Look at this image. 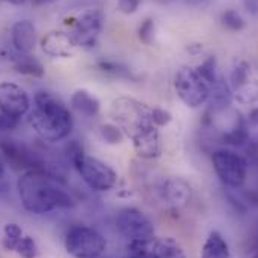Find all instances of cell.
Returning <instances> with one entry per match:
<instances>
[{"label": "cell", "instance_id": "obj_1", "mask_svg": "<svg viewBox=\"0 0 258 258\" xmlns=\"http://www.w3.org/2000/svg\"><path fill=\"white\" fill-rule=\"evenodd\" d=\"M17 189L23 207L33 215L71 209L75 204L63 182L45 168L24 171L17 182Z\"/></svg>", "mask_w": 258, "mask_h": 258}, {"label": "cell", "instance_id": "obj_2", "mask_svg": "<svg viewBox=\"0 0 258 258\" xmlns=\"http://www.w3.org/2000/svg\"><path fill=\"white\" fill-rule=\"evenodd\" d=\"M33 108L29 113V123L33 131L50 143L62 141L74 128L69 108L53 93L41 90L33 98Z\"/></svg>", "mask_w": 258, "mask_h": 258}, {"label": "cell", "instance_id": "obj_3", "mask_svg": "<svg viewBox=\"0 0 258 258\" xmlns=\"http://www.w3.org/2000/svg\"><path fill=\"white\" fill-rule=\"evenodd\" d=\"M68 153L77 173L90 189L105 192L116 186L117 173L105 162L86 155L78 143H72L68 149Z\"/></svg>", "mask_w": 258, "mask_h": 258}, {"label": "cell", "instance_id": "obj_4", "mask_svg": "<svg viewBox=\"0 0 258 258\" xmlns=\"http://www.w3.org/2000/svg\"><path fill=\"white\" fill-rule=\"evenodd\" d=\"M174 89L177 96L186 107L198 108L209 101L212 86L198 72L197 68L185 66L179 69L174 77Z\"/></svg>", "mask_w": 258, "mask_h": 258}, {"label": "cell", "instance_id": "obj_5", "mask_svg": "<svg viewBox=\"0 0 258 258\" xmlns=\"http://www.w3.org/2000/svg\"><path fill=\"white\" fill-rule=\"evenodd\" d=\"M152 111L153 108H150L149 105L125 96L117 98L111 104V116L114 122L128 135L147 125H155L152 120Z\"/></svg>", "mask_w": 258, "mask_h": 258}, {"label": "cell", "instance_id": "obj_6", "mask_svg": "<svg viewBox=\"0 0 258 258\" xmlns=\"http://www.w3.org/2000/svg\"><path fill=\"white\" fill-rule=\"evenodd\" d=\"M212 164L225 186L240 189L245 185L248 177V161L242 155L230 149H221L213 152Z\"/></svg>", "mask_w": 258, "mask_h": 258}, {"label": "cell", "instance_id": "obj_7", "mask_svg": "<svg viewBox=\"0 0 258 258\" xmlns=\"http://www.w3.org/2000/svg\"><path fill=\"white\" fill-rule=\"evenodd\" d=\"M64 246L72 257L99 258L107 249V240L96 230L84 225H77L68 231Z\"/></svg>", "mask_w": 258, "mask_h": 258}, {"label": "cell", "instance_id": "obj_8", "mask_svg": "<svg viewBox=\"0 0 258 258\" xmlns=\"http://www.w3.org/2000/svg\"><path fill=\"white\" fill-rule=\"evenodd\" d=\"M116 227L129 242L149 243L155 239V227L152 221L135 207H125L119 212Z\"/></svg>", "mask_w": 258, "mask_h": 258}, {"label": "cell", "instance_id": "obj_9", "mask_svg": "<svg viewBox=\"0 0 258 258\" xmlns=\"http://www.w3.org/2000/svg\"><path fill=\"white\" fill-rule=\"evenodd\" d=\"M102 27H104V15L101 11L93 9V11L84 12L81 17L77 18L69 35L72 36L77 47L89 48L96 44V39Z\"/></svg>", "mask_w": 258, "mask_h": 258}, {"label": "cell", "instance_id": "obj_10", "mask_svg": "<svg viewBox=\"0 0 258 258\" xmlns=\"http://www.w3.org/2000/svg\"><path fill=\"white\" fill-rule=\"evenodd\" d=\"M32 108V101L27 92L15 83H0V111L20 119Z\"/></svg>", "mask_w": 258, "mask_h": 258}, {"label": "cell", "instance_id": "obj_11", "mask_svg": "<svg viewBox=\"0 0 258 258\" xmlns=\"http://www.w3.org/2000/svg\"><path fill=\"white\" fill-rule=\"evenodd\" d=\"M0 150L14 170L29 171V170L45 168L44 161L35 152H32L30 149H27L23 144L15 143L14 140H2Z\"/></svg>", "mask_w": 258, "mask_h": 258}, {"label": "cell", "instance_id": "obj_12", "mask_svg": "<svg viewBox=\"0 0 258 258\" xmlns=\"http://www.w3.org/2000/svg\"><path fill=\"white\" fill-rule=\"evenodd\" d=\"M132 140V146L138 156L144 159H153L161 155V137L158 126L147 125L144 128H140L134 134L129 135Z\"/></svg>", "mask_w": 258, "mask_h": 258}, {"label": "cell", "instance_id": "obj_13", "mask_svg": "<svg viewBox=\"0 0 258 258\" xmlns=\"http://www.w3.org/2000/svg\"><path fill=\"white\" fill-rule=\"evenodd\" d=\"M42 51L50 57H62L69 59L75 54L77 44L74 42L72 36L66 32H50L41 41Z\"/></svg>", "mask_w": 258, "mask_h": 258}, {"label": "cell", "instance_id": "obj_14", "mask_svg": "<svg viewBox=\"0 0 258 258\" xmlns=\"http://www.w3.org/2000/svg\"><path fill=\"white\" fill-rule=\"evenodd\" d=\"M159 192H161L162 200L173 209L185 207L191 201V197H192L191 186L183 179H179V177L164 180Z\"/></svg>", "mask_w": 258, "mask_h": 258}, {"label": "cell", "instance_id": "obj_15", "mask_svg": "<svg viewBox=\"0 0 258 258\" xmlns=\"http://www.w3.org/2000/svg\"><path fill=\"white\" fill-rule=\"evenodd\" d=\"M11 42L20 54H30L36 47V27L30 20H20L11 29Z\"/></svg>", "mask_w": 258, "mask_h": 258}, {"label": "cell", "instance_id": "obj_16", "mask_svg": "<svg viewBox=\"0 0 258 258\" xmlns=\"http://www.w3.org/2000/svg\"><path fill=\"white\" fill-rule=\"evenodd\" d=\"M71 105L77 113H80L81 116H86V117H95L101 110L99 99L84 89H80L72 93Z\"/></svg>", "mask_w": 258, "mask_h": 258}, {"label": "cell", "instance_id": "obj_17", "mask_svg": "<svg viewBox=\"0 0 258 258\" xmlns=\"http://www.w3.org/2000/svg\"><path fill=\"white\" fill-rule=\"evenodd\" d=\"M149 251L153 258H186L183 248L171 237L153 239L149 243Z\"/></svg>", "mask_w": 258, "mask_h": 258}, {"label": "cell", "instance_id": "obj_18", "mask_svg": "<svg viewBox=\"0 0 258 258\" xmlns=\"http://www.w3.org/2000/svg\"><path fill=\"white\" fill-rule=\"evenodd\" d=\"M230 248L227 240L222 237L221 233L212 231L209 237L206 239L203 249H201V258H230Z\"/></svg>", "mask_w": 258, "mask_h": 258}, {"label": "cell", "instance_id": "obj_19", "mask_svg": "<svg viewBox=\"0 0 258 258\" xmlns=\"http://www.w3.org/2000/svg\"><path fill=\"white\" fill-rule=\"evenodd\" d=\"M14 68H15V71L18 74L29 75V77H36V78L42 77L44 72H45L42 63L38 59L32 57L30 54H21L20 57H17Z\"/></svg>", "mask_w": 258, "mask_h": 258}, {"label": "cell", "instance_id": "obj_20", "mask_svg": "<svg viewBox=\"0 0 258 258\" xmlns=\"http://www.w3.org/2000/svg\"><path fill=\"white\" fill-rule=\"evenodd\" d=\"M233 98L242 105H254L258 102V80L254 77L239 89L233 90Z\"/></svg>", "mask_w": 258, "mask_h": 258}, {"label": "cell", "instance_id": "obj_21", "mask_svg": "<svg viewBox=\"0 0 258 258\" xmlns=\"http://www.w3.org/2000/svg\"><path fill=\"white\" fill-rule=\"evenodd\" d=\"M251 78H254L252 75V71H251V64L245 60H239L236 62L233 69H231V74H230V87H231V92L239 89L240 86H243L245 83H248Z\"/></svg>", "mask_w": 258, "mask_h": 258}, {"label": "cell", "instance_id": "obj_22", "mask_svg": "<svg viewBox=\"0 0 258 258\" xmlns=\"http://www.w3.org/2000/svg\"><path fill=\"white\" fill-rule=\"evenodd\" d=\"M3 233H5V237H3V248L6 251H15L18 242L21 240L23 237V230L18 224H14V222H8L3 228Z\"/></svg>", "mask_w": 258, "mask_h": 258}, {"label": "cell", "instance_id": "obj_23", "mask_svg": "<svg viewBox=\"0 0 258 258\" xmlns=\"http://www.w3.org/2000/svg\"><path fill=\"white\" fill-rule=\"evenodd\" d=\"M98 68L108 74V75H113V77H117V78H132V72L128 66H125L120 62H114V60H101L98 63Z\"/></svg>", "mask_w": 258, "mask_h": 258}, {"label": "cell", "instance_id": "obj_24", "mask_svg": "<svg viewBox=\"0 0 258 258\" xmlns=\"http://www.w3.org/2000/svg\"><path fill=\"white\" fill-rule=\"evenodd\" d=\"M221 23L225 29L231 30V32H240L242 29H245L246 23L243 20V17L234 11V9H228L225 12H222L221 15Z\"/></svg>", "mask_w": 258, "mask_h": 258}, {"label": "cell", "instance_id": "obj_25", "mask_svg": "<svg viewBox=\"0 0 258 258\" xmlns=\"http://www.w3.org/2000/svg\"><path fill=\"white\" fill-rule=\"evenodd\" d=\"M15 251L18 252V255L21 258H36V255H38L36 242L30 236H23L21 240L18 242Z\"/></svg>", "mask_w": 258, "mask_h": 258}, {"label": "cell", "instance_id": "obj_26", "mask_svg": "<svg viewBox=\"0 0 258 258\" xmlns=\"http://www.w3.org/2000/svg\"><path fill=\"white\" fill-rule=\"evenodd\" d=\"M101 135L108 144H119V143L123 141V137H125L122 129L119 128L117 125H111V123H107V125L101 126Z\"/></svg>", "mask_w": 258, "mask_h": 258}, {"label": "cell", "instance_id": "obj_27", "mask_svg": "<svg viewBox=\"0 0 258 258\" xmlns=\"http://www.w3.org/2000/svg\"><path fill=\"white\" fill-rule=\"evenodd\" d=\"M138 38L143 44L150 45L155 38V21L152 18H146L138 27Z\"/></svg>", "mask_w": 258, "mask_h": 258}, {"label": "cell", "instance_id": "obj_28", "mask_svg": "<svg viewBox=\"0 0 258 258\" xmlns=\"http://www.w3.org/2000/svg\"><path fill=\"white\" fill-rule=\"evenodd\" d=\"M150 243V242H149ZM149 243L131 242L129 245V258H153L149 251Z\"/></svg>", "mask_w": 258, "mask_h": 258}, {"label": "cell", "instance_id": "obj_29", "mask_svg": "<svg viewBox=\"0 0 258 258\" xmlns=\"http://www.w3.org/2000/svg\"><path fill=\"white\" fill-rule=\"evenodd\" d=\"M152 120H153L155 126L161 128V126H167V125L173 120V116H171V113L167 111V110L153 108V111H152Z\"/></svg>", "mask_w": 258, "mask_h": 258}, {"label": "cell", "instance_id": "obj_30", "mask_svg": "<svg viewBox=\"0 0 258 258\" xmlns=\"http://www.w3.org/2000/svg\"><path fill=\"white\" fill-rule=\"evenodd\" d=\"M140 5H141V0H117V9L125 15L135 14Z\"/></svg>", "mask_w": 258, "mask_h": 258}, {"label": "cell", "instance_id": "obj_31", "mask_svg": "<svg viewBox=\"0 0 258 258\" xmlns=\"http://www.w3.org/2000/svg\"><path fill=\"white\" fill-rule=\"evenodd\" d=\"M18 122H20V119L11 117L0 111V131H12L14 128H17Z\"/></svg>", "mask_w": 258, "mask_h": 258}, {"label": "cell", "instance_id": "obj_32", "mask_svg": "<svg viewBox=\"0 0 258 258\" xmlns=\"http://www.w3.org/2000/svg\"><path fill=\"white\" fill-rule=\"evenodd\" d=\"M246 123H248V126H251V128H257L258 126V107L252 108V110L249 111V114H248V117H246Z\"/></svg>", "mask_w": 258, "mask_h": 258}, {"label": "cell", "instance_id": "obj_33", "mask_svg": "<svg viewBox=\"0 0 258 258\" xmlns=\"http://www.w3.org/2000/svg\"><path fill=\"white\" fill-rule=\"evenodd\" d=\"M242 3L249 14L258 15V0H242Z\"/></svg>", "mask_w": 258, "mask_h": 258}, {"label": "cell", "instance_id": "obj_34", "mask_svg": "<svg viewBox=\"0 0 258 258\" xmlns=\"http://www.w3.org/2000/svg\"><path fill=\"white\" fill-rule=\"evenodd\" d=\"M243 195H245L246 201H249L251 204H255V206H258V186H255V188H251L249 191H246Z\"/></svg>", "mask_w": 258, "mask_h": 258}, {"label": "cell", "instance_id": "obj_35", "mask_svg": "<svg viewBox=\"0 0 258 258\" xmlns=\"http://www.w3.org/2000/svg\"><path fill=\"white\" fill-rule=\"evenodd\" d=\"M180 2L185 3V5H189V6H198V5L204 3L206 0H180Z\"/></svg>", "mask_w": 258, "mask_h": 258}, {"label": "cell", "instance_id": "obj_36", "mask_svg": "<svg viewBox=\"0 0 258 258\" xmlns=\"http://www.w3.org/2000/svg\"><path fill=\"white\" fill-rule=\"evenodd\" d=\"M252 240L258 242V221L255 222V227H254V234H252Z\"/></svg>", "mask_w": 258, "mask_h": 258}, {"label": "cell", "instance_id": "obj_37", "mask_svg": "<svg viewBox=\"0 0 258 258\" xmlns=\"http://www.w3.org/2000/svg\"><path fill=\"white\" fill-rule=\"evenodd\" d=\"M6 2H9V3H12V5H23L26 0H6Z\"/></svg>", "mask_w": 258, "mask_h": 258}, {"label": "cell", "instance_id": "obj_38", "mask_svg": "<svg viewBox=\"0 0 258 258\" xmlns=\"http://www.w3.org/2000/svg\"><path fill=\"white\" fill-rule=\"evenodd\" d=\"M3 174H5V165H3V162L0 161V179L3 177Z\"/></svg>", "mask_w": 258, "mask_h": 258}, {"label": "cell", "instance_id": "obj_39", "mask_svg": "<svg viewBox=\"0 0 258 258\" xmlns=\"http://www.w3.org/2000/svg\"><path fill=\"white\" fill-rule=\"evenodd\" d=\"M252 162H254V167H255V170H257V173H258V158L252 159Z\"/></svg>", "mask_w": 258, "mask_h": 258}]
</instances>
